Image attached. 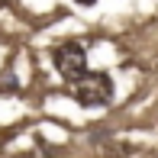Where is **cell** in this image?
Instances as JSON below:
<instances>
[{"label": "cell", "instance_id": "cell-1", "mask_svg": "<svg viewBox=\"0 0 158 158\" xmlns=\"http://www.w3.org/2000/svg\"><path fill=\"white\" fill-rule=\"evenodd\" d=\"M71 97L77 106L84 110H100V106H110L113 100V77L106 71H87L71 84Z\"/></svg>", "mask_w": 158, "mask_h": 158}, {"label": "cell", "instance_id": "cell-2", "mask_svg": "<svg viewBox=\"0 0 158 158\" xmlns=\"http://www.w3.org/2000/svg\"><path fill=\"white\" fill-rule=\"evenodd\" d=\"M52 64H55V71L61 74V81L74 84L81 74H87V48H84L77 39L58 42V45L52 48Z\"/></svg>", "mask_w": 158, "mask_h": 158}, {"label": "cell", "instance_id": "cell-3", "mask_svg": "<svg viewBox=\"0 0 158 158\" xmlns=\"http://www.w3.org/2000/svg\"><path fill=\"white\" fill-rule=\"evenodd\" d=\"M74 3H81V6H94L97 0H74Z\"/></svg>", "mask_w": 158, "mask_h": 158}, {"label": "cell", "instance_id": "cell-4", "mask_svg": "<svg viewBox=\"0 0 158 158\" xmlns=\"http://www.w3.org/2000/svg\"><path fill=\"white\" fill-rule=\"evenodd\" d=\"M19 158H32V155H19Z\"/></svg>", "mask_w": 158, "mask_h": 158}]
</instances>
